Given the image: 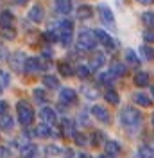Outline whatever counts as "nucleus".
<instances>
[{"instance_id": "f257e3e1", "label": "nucleus", "mask_w": 154, "mask_h": 158, "mask_svg": "<svg viewBox=\"0 0 154 158\" xmlns=\"http://www.w3.org/2000/svg\"><path fill=\"white\" fill-rule=\"evenodd\" d=\"M120 122L125 128H138L142 124V113L136 108H125L120 111Z\"/></svg>"}, {"instance_id": "f03ea898", "label": "nucleus", "mask_w": 154, "mask_h": 158, "mask_svg": "<svg viewBox=\"0 0 154 158\" xmlns=\"http://www.w3.org/2000/svg\"><path fill=\"white\" fill-rule=\"evenodd\" d=\"M16 113H18V120L22 126H30L32 122H34V110L29 106V102H25V101H20L18 104H16Z\"/></svg>"}, {"instance_id": "7ed1b4c3", "label": "nucleus", "mask_w": 154, "mask_h": 158, "mask_svg": "<svg viewBox=\"0 0 154 158\" xmlns=\"http://www.w3.org/2000/svg\"><path fill=\"white\" fill-rule=\"evenodd\" d=\"M97 36L95 32H91V31H83L81 34H79V38H77V49L83 50V52H88V50H93L97 45Z\"/></svg>"}, {"instance_id": "20e7f679", "label": "nucleus", "mask_w": 154, "mask_h": 158, "mask_svg": "<svg viewBox=\"0 0 154 158\" xmlns=\"http://www.w3.org/2000/svg\"><path fill=\"white\" fill-rule=\"evenodd\" d=\"M7 59H9V65L14 72H23V70H25V61H27V58L23 56V52L16 50V52H13Z\"/></svg>"}, {"instance_id": "39448f33", "label": "nucleus", "mask_w": 154, "mask_h": 158, "mask_svg": "<svg viewBox=\"0 0 154 158\" xmlns=\"http://www.w3.org/2000/svg\"><path fill=\"white\" fill-rule=\"evenodd\" d=\"M39 117L48 126H56L58 124V113H56V110L50 108V106H43L41 111H39Z\"/></svg>"}, {"instance_id": "423d86ee", "label": "nucleus", "mask_w": 154, "mask_h": 158, "mask_svg": "<svg viewBox=\"0 0 154 158\" xmlns=\"http://www.w3.org/2000/svg\"><path fill=\"white\" fill-rule=\"evenodd\" d=\"M99 13H100V20H102V23L113 29V27H115V16H113L111 9L107 7L106 4H100V6H99Z\"/></svg>"}, {"instance_id": "0eeeda50", "label": "nucleus", "mask_w": 154, "mask_h": 158, "mask_svg": "<svg viewBox=\"0 0 154 158\" xmlns=\"http://www.w3.org/2000/svg\"><path fill=\"white\" fill-rule=\"evenodd\" d=\"M91 115H93L99 122H102V124H109V120H111V117H109V111H107L104 106H99V104L91 106Z\"/></svg>"}, {"instance_id": "6e6552de", "label": "nucleus", "mask_w": 154, "mask_h": 158, "mask_svg": "<svg viewBox=\"0 0 154 158\" xmlns=\"http://www.w3.org/2000/svg\"><path fill=\"white\" fill-rule=\"evenodd\" d=\"M47 67V63H43L38 58H27L25 61V72H38V70H45Z\"/></svg>"}, {"instance_id": "1a4fd4ad", "label": "nucleus", "mask_w": 154, "mask_h": 158, "mask_svg": "<svg viewBox=\"0 0 154 158\" xmlns=\"http://www.w3.org/2000/svg\"><path fill=\"white\" fill-rule=\"evenodd\" d=\"M95 36H97V40L106 47V49H109V50L115 49V40L111 38L107 32H104V31H100V29H95Z\"/></svg>"}, {"instance_id": "9d476101", "label": "nucleus", "mask_w": 154, "mask_h": 158, "mask_svg": "<svg viewBox=\"0 0 154 158\" xmlns=\"http://www.w3.org/2000/svg\"><path fill=\"white\" fill-rule=\"evenodd\" d=\"M77 99V94L74 92L72 88H61V92H59V102L61 104H72V102H75Z\"/></svg>"}, {"instance_id": "9b49d317", "label": "nucleus", "mask_w": 154, "mask_h": 158, "mask_svg": "<svg viewBox=\"0 0 154 158\" xmlns=\"http://www.w3.org/2000/svg\"><path fill=\"white\" fill-rule=\"evenodd\" d=\"M43 16H45V11H43V7L41 6H34V7H30L29 11V20L30 22H41L43 20Z\"/></svg>"}, {"instance_id": "f8f14e48", "label": "nucleus", "mask_w": 154, "mask_h": 158, "mask_svg": "<svg viewBox=\"0 0 154 158\" xmlns=\"http://www.w3.org/2000/svg\"><path fill=\"white\" fill-rule=\"evenodd\" d=\"M56 11L59 15L67 16L68 13L72 11V0H56Z\"/></svg>"}, {"instance_id": "ddd939ff", "label": "nucleus", "mask_w": 154, "mask_h": 158, "mask_svg": "<svg viewBox=\"0 0 154 158\" xmlns=\"http://www.w3.org/2000/svg\"><path fill=\"white\" fill-rule=\"evenodd\" d=\"M20 153H22V156L23 158H36L38 156V148L29 142L27 146H23V148L20 149Z\"/></svg>"}, {"instance_id": "4468645a", "label": "nucleus", "mask_w": 154, "mask_h": 158, "mask_svg": "<svg viewBox=\"0 0 154 158\" xmlns=\"http://www.w3.org/2000/svg\"><path fill=\"white\" fill-rule=\"evenodd\" d=\"M54 126H48V124H39L38 128H36V137H39V138H48L52 133H54Z\"/></svg>"}, {"instance_id": "2eb2a0df", "label": "nucleus", "mask_w": 154, "mask_h": 158, "mask_svg": "<svg viewBox=\"0 0 154 158\" xmlns=\"http://www.w3.org/2000/svg\"><path fill=\"white\" fill-rule=\"evenodd\" d=\"M81 94H83L86 99H90V101H93V99L99 97L97 88L95 86H91V85H83V86H81Z\"/></svg>"}, {"instance_id": "dca6fc26", "label": "nucleus", "mask_w": 154, "mask_h": 158, "mask_svg": "<svg viewBox=\"0 0 154 158\" xmlns=\"http://www.w3.org/2000/svg\"><path fill=\"white\" fill-rule=\"evenodd\" d=\"M109 72H111L115 77H122V76H125L124 63H120V61H113V63L109 65Z\"/></svg>"}, {"instance_id": "f3484780", "label": "nucleus", "mask_w": 154, "mask_h": 158, "mask_svg": "<svg viewBox=\"0 0 154 158\" xmlns=\"http://www.w3.org/2000/svg\"><path fill=\"white\" fill-rule=\"evenodd\" d=\"M135 102H138L140 106H144V108H149L151 104H152V99L149 97L147 94H142V92H138V94H135Z\"/></svg>"}, {"instance_id": "a211bd4d", "label": "nucleus", "mask_w": 154, "mask_h": 158, "mask_svg": "<svg viewBox=\"0 0 154 158\" xmlns=\"http://www.w3.org/2000/svg\"><path fill=\"white\" fill-rule=\"evenodd\" d=\"M120 151H122V146H120L116 140H106V153H107V155L116 156Z\"/></svg>"}, {"instance_id": "6ab92c4d", "label": "nucleus", "mask_w": 154, "mask_h": 158, "mask_svg": "<svg viewBox=\"0 0 154 158\" xmlns=\"http://www.w3.org/2000/svg\"><path fill=\"white\" fill-rule=\"evenodd\" d=\"M102 65H104V54H102V52H95V56L90 59V69L99 70Z\"/></svg>"}, {"instance_id": "aec40b11", "label": "nucleus", "mask_w": 154, "mask_h": 158, "mask_svg": "<svg viewBox=\"0 0 154 158\" xmlns=\"http://www.w3.org/2000/svg\"><path fill=\"white\" fill-rule=\"evenodd\" d=\"M104 99H106L109 104H113V106H118L120 104V95L116 94L115 90H107L106 94H104Z\"/></svg>"}, {"instance_id": "412c9836", "label": "nucleus", "mask_w": 154, "mask_h": 158, "mask_svg": "<svg viewBox=\"0 0 154 158\" xmlns=\"http://www.w3.org/2000/svg\"><path fill=\"white\" fill-rule=\"evenodd\" d=\"M13 126H14L13 117H11V115H2V118H0V128L4 129V131H11Z\"/></svg>"}, {"instance_id": "4be33fe9", "label": "nucleus", "mask_w": 154, "mask_h": 158, "mask_svg": "<svg viewBox=\"0 0 154 158\" xmlns=\"http://www.w3.org/2000/svg\"><path fill=\"white\" fill-rule=\"evenodd\" d=\"M99 83L104 85V86H111V85L115 83V76H113L111 72H104V74L99 76Z\"/></svg>"}, {"instance_id": "5701e85b", "label": "nucleus", "mask_w": 154, "mask_h": 158, "mask_svg": "<svg viewBox=\"0 0 154 158\" xmlns=\"http://www.w3.org/2000/svg\"><path fill=\"white\" fill-rule=\"evenodd\" d=\"M43 85L47 86V88H59V79L56 76H43Z\"/></svg>"}, {"instance_id": "b1692460", "label": "nucleus", "mask_w": 154, "mask_h": 158, "mask_svg": "<svg viewBox=\"0 0 154 158\" xmlns=\"http://www.w3.org/2000/svg\"><path fill=\"white\" fill-rule=\"evenodd\" d=\"M91 15H93V9H91L90 6H81V7L77 9V16H79L81 20L91 18Z\"/></svg>"}, {"instance_id": "393cba45", "label": "nucleus", "mask_w": 154, "mask_h": 158, "mask_svg": "<svg viewBox=\"0 0 154 158\" xmlns=\"http://www.w3.org/2000/svg\"><path fill=\"white\" fill-rule=\"evenodd\" d=\"M135 85L136 86H147L149 85V74L147 72H138L135 76Z\"/></svg>"}, {"instance_id": "a878e982", "label": "nucleus", "mask_w": 154, "mask_h": 158, "mask_svg": "<svg viewBox=\"0 0 154 158\" xmlns=\"http://www.w3.org/2000/svg\"><path fill=\"white\" fill-rule=\"evenodd\" d=\"M125 61H127L129 65H133V67H138V65H140V59H138V56L135 54V50L133 49L125 50Z\"/></svg>"}, {"instance_id": "bb28decb", "label": "nucleus", "mask_w": 154, "mask_h": 158, "mask_svg": "<svg viewBox=\"0 0 154 158\" xmlns=\"http://www.w3.org/2000/svg\"><path fill=\"white\" fill-rule=\"evenodd\" d=\"M58 69H59V74H61V76H67V77L74 76V69H72V65H70V63H67V61L59 63Z\"/></svg>"}, {"instance_id": "cd10ccee", "label": "nucleus", "mask_w": 154, "mask_h": 158, "mask_svg": "<svg viewBox=\"0 0 154 158\" xmlns=\"http://www.w3.org/2000/svg\"><path fill=\"white\" fill-rule=\"evenodd\" d=\"M154 156V151L149 146H140L138 148V158H152Z\"/></svg>"}, {"instance_id": "c85d7f7f", "label": "nucleus", "mask_w": 154, "mask_h": 158, "mask_svg": "<svg viewBox=\"0 0 154 158\" xmlns=\"http://www.w3.org/2000/svg\"><path fill=\"white\" fill-rule=\"evenodd\" d=\"M142 22L147 27H154V11H145L142 15Z\"/></svg>"}, {"instance_id": "c756f323", "label": "nucleus", "mask_w": 154, "mask_h": 158, "mask_svg": "<svg viewBox=\"0 0 154 158\" xmlns=\"http://www.w3.org/2000/svg\"><path fill=\"white\" fill-rule=\"evenodd\" d=\"M59 41H61L65 47H68V45L72 43V31H61V32H59Z\"/></svg>"}, {"instance_id": "7c9ffc66", "label": "nucleus", "mask_w": 154, "mask_h": 158, "mask_svg": "<svg viewBox=\"0 0 154 158\" xmlns=\"http://www.w3.org/2000/svg\"><path fill=\"white\" fill-rule=\"evenodd\" d=\"M140 52H142V56H144L147 61H152V59H154V49H152V47H149V45H144V47L140 49Z\"/></svg>"}, {"instance_id": "2f4dec72", "label": "nucleus", "mask_w": 154, "mask_h": 158, "mask_svg": "<svg viewBox=\"0 0 154 158\" xmlns=\"http://www.w3.org/2000/svg\"><path fill=\"white\" fill-rule=\"evenodd\" d=\"M90 74H91L90 65H79V69H77V76H79L81 79H86Z\"/></svg>"}, {"instance_id": "473e14b6", "label": "nucleus", "mask_w": 154, "mask_h": 158, "mask_svg": "<svg viewBox=\"0 0 154 158\" xmlns=\"http://www.w3.org/2000/svg\"><path fill=\"white\" fill-rule=\"evenodd\" d=\"M11 22H13V15H11L9 11H4V13L0 15V23H2L4 27H9Z\"/></svg>"}, {"instance_id": "72a5a7b5", "label": "nucleus", "mask_w": 154, "mask_h": 158, "mask_svg": "<svg viewBox=\"0 0 154 158\" xmlns=\"http://www.w3.org/2000/svg\"><path fill=\"white\" fill-rule=\"evenodd\" d=\"M104 137H106V135H104L102 131H95V133L91 135V144H93L95 148L97 146H100V144L104 142Z\"/></svg>"}, {"instance_id": "f704fd0d", "label": "nucleus", "mask_w": 154, "mask_h": 158, "mask_svg": "<svg viewBox=\"0 0 154 158\" xmlns=\"http://www.w3.org/2000/svg\"><path fill=\"white\" fill-rule=\"evenodd\" d=\"M9 83H11L9 74H7V72H2V70H0V86H2V88H7V86H9Z\"/></svg>"}, {"instance_id": "c9c22d12", "label": "nucleus", "mask_w": 154, "mask_h": 158, "mask_svg": "<svg viewBox=\"0 0 154 158\" xmlns=\"http://www.w3.org/2000/svg\"><path fill=\"white\" fill-rule=\"evenodd\" d=\"M14 36H16L14 29H11V27H4L2 29V38L4 40H14Z\"/></svg>"}, {"instance_id": "e433bc0d", "label": "nucleus", "mask_w": 154, "mask_h": 158, "mask_svg": "<svg viewBox=\"0 0 154 158\" xmlns=\"http://www.w3.org/2000/svg\"><path fill=\"white\" fill-rule=\"evenodd\" d=\"M32 94H34V99H36L38 102H45V101H47V95H45V92H43V90L34 88V90H32Z\"/></svg>"}, {"instance_id": "4c0bfd02", "label": "nucleus", "mask_w": 154, "mask_h": 158, "mask_svg": "<svg viewBox=\"0 0 154 158\" xmlns=\"http://www.w3.org/2000/svg\"><path fill=\"white\" fill-rule=\"evenodd\" d=\"M144 40L149 41V43H152L154 41V27H147V29L144 31Z\"/></svg>"}, {"instance_id": "58836bf2", "label": "nucleus", "mask_w": 154, "mask_h": 158, "mask_svg": "<svg viewBox=\"0 0 154 158\" xmlns=\"http://www.w3.org/2000/svg\"><path fill=\"white\" fill-rule=\"evenodd\" d=\"M59 29L61 31H72L74 29V22H72V20H61V22H59Z\"/></svg>"}, {"instance_id": "ea45409f", "label": "nucleus", "mask_w": 154, "mask_h": 158, "mask_svg": "<svg viewBox=\"0 0 154 158\" xmlns=\"http://www.w3.org/2000/svg\"><path fill=\"white\" fill-rule=\"evenodd\" d=\"M63 149H59L58 146H47V156H58L61 155Z\"/></svg>"}, {"instance_id": "a19ab883", "label": "nucleus", "mask_w": 154, "mask_h": 158, "mask_svg": "<svg viewBox=\"0 0 154 158\" xmlns=\"http://www.w3.org/2000/svg\"><path fill=\"white\" fill-rule=\"evenodd\" d=\"M77 146H86V137L84 135H81V133H75V137H74Z\"/></svg>"}, {"instance_id": "79ce46f5", "label": "nucleus", "mask_w": 154, "mask_h": 158, "mask_svg": "<svg viewBox=\"0 0 154 158\" xmlns=\"http://www.w3.org/2000/svg\"><path fill=\"white\" fill-rule=\"evenodd\" d=\"M79 124H83V126H88V124H90V118H88L86 111L79 113Z\"/></svg>"}, {"instance_id": "37998d69", "label": "nucleus", "mask_w": 154, "mask_h": 158, "mask_svg": "<svg viewBox=\"0 0 154 158\" xmlns=\"http://www.w3.org/2000/svg\"><path fill=\"white\" fill-rule=\"evenodd\" d=\"M61 158H74V149L72 148H67L61 151Z\"/></svg>"}, {"instance_id": "c03bdc74", "label": "nucleus", "mask_w": 154, "mask_h": 158, "mask_svg": "<svg viewBox=\"0 0 154 158\" xmlns=\"http://www.w3.org/2000/svg\"><path fill=\"white\" fill-rule=\"evenodd\" d=\"M7 108H9V104H7L6 101H0V115H6Z\"/></svg>"}, {"instance_id": "a18cd8bd", "label": "nucleus", "mask_w": 154, "mask_h": 158, "mask_svg": "<svg viewBox=\"0 0 154 158\" xmlns=\"http://www.w3.org/2000/svg\"><path fill=\"white\" fill-rule=\"evenodd\" d=\"M11 156V151L7 148H0V158H7Z\"/></svg>"}, {"instance_id": "49530a36", "label": "nucleus", "mask_w": 154, "mask_h": 158, "mask_svg": "<svg viewBox=\"0 0 154 158\" xmlns=\"http://www.w3.org/2000/svg\"><path fill=\"white\" fill-rule=\"evenodd\" d=\"M45 40L47 41H56L58 36H56V32H45Z\"/></svg>"}, {"instance_id": "de8ad7c7", "label": "nucleus", "mask_w": 154, "mask_h": 158, "mask_svg": "<svg viewBox=\"0 0 154 158\" xmlns=\"http://www.w3.org/2000/svg\"><path fill=\"white\" fill-rule=\"evenodd\" d=\"M140 4H144V6H152L154 4V0H138Z\"/></svg>"}, {"instance_id": "09e8293b", "label": "nucleus", "mask_w": 154, "mask_h": 158, "mask_svg": "<svg viewBox=\"0 0 154 158\" xmlns=\"http://www.w3.org/2000/svg\"><path fill=\"white\" fill-rule=\"evenodd\" d=\"M77 158H91V156H90L88 153H79V156H77Z\"/></svg>"}, {"instance_id": "8fccbe9b", "label": "nucleus", "mask_w": 154, "mask_h": 158, "mask_svg": "<svg viewBox=\"0 0 154 158\" xmlns=\"http://www.w3.org/2000/svg\"><path fill=\"white\" fill-rule=\"evenodd\" d=\"M14 2H16V4H20V6H23V4H27L29 0H14Z\"/></svg>"}, {"instance_id": "3c124183", "label": "nucleus", "mask_w": 154, "mask_h": 158, "mask_svg": "<svg viewBox=\"0 0 154 158\" xmlns=\"http://www.w3.org/2000/svg\"><path fill=\"white\" fill-rule=\"evenodd\" d=\"M99 158H115V156H113V155H107V153H106V155H100Z\"/></svg>"}, {"instance_id": "603ef678", "label": "nucleus", "mask_w": 154, "mask_h": 158, "mask_svg": "<svg viewBox=\"0 0 154 158\" xmlns=\"http://www.w3.org/2000/svg\"><path fill=\"white\" fill-rule=\"evenodd\" d=\"M151 94H152V99H154V86H151Z\"/></svg>"}, {"instance_id": "864d4df0", "label": "nucleus", "mask_w": 154, "mask_h": 158, "mask_svg": "<svg viewBox=\"0 0 154 158\" xmlns=\"http://www.w3.org/2000/svg\"><path fill=\"white\" fill-rule=\"evenodd\" d=\"M151 120H152V126H154V113H152V118H151Z\"/></svg>"}, {"instance_id": "5fc2aeb1", "label": "nucleus", "mask_w": 154, "mask_h": 158, "mask_svg": "<svg viewBox=\"0 0 154 158\" xmlns=\"http://www.w3.org/2000/svg\"><path fill=\"white\" fill-rule=\"evenodd\" d=\"M0 94H2V86H0Z\"/></svg>"}]
</instances>
